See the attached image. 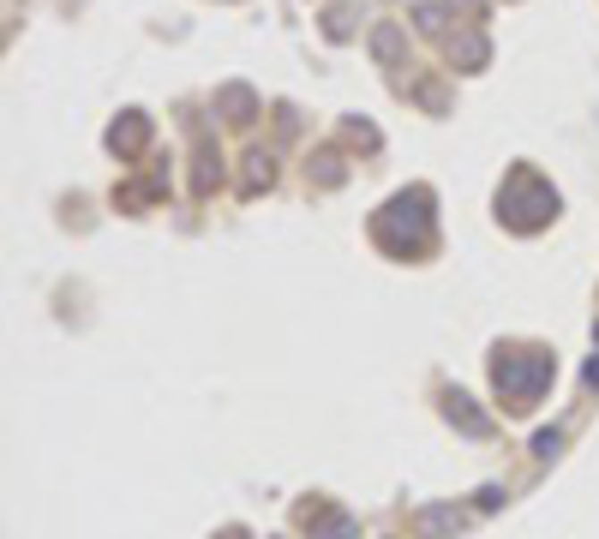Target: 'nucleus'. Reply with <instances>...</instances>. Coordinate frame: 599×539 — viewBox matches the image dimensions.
I'll list each match as a JSON object with an SVG mask.
<instances>
[{"label":"nucleus","instance_id":"nucleus-1","mask_svg":"<svg viewBox=\"0 0 599 539\" xmlns=\"http://www.w3.org/2000/svg\"><path fill=\"white\" fill-rule=\"evenodd\" d=\"M552 354L545 348H498V359H492V378H498V396L510 401V408H534L539 396H545V383H552Z\"/></svg>","mask_w":599,"mask_h":539},{"label":"nucleus","instance_id":"nucleus-2","mask_svg":"<svg viewBox=\"0 0 599 539\" xmlns=\"http://www.w3.org/2000/svg\"><path fill=\"white\" fill-rule=\"evenodd\" d=\"M552 210H558V192H552L534 168H516V174H510V186L498 192V216L510 222V228H539Z\"/></svg>","mask_w":599,"mask_h":539},{"label":"nucleus","instance_id":"nucleus-3","mask_svg":"<svg viewBox=\"0 0 599 539\" xmlns=\"http://www.w3.org/2000/svg\"><path fill=\"white\" fill-rule=\"evenodd\" d=\"M426 192H401V198H390L384 204V216H378V240H390L401 228V240H396V252H426L432 246V210H426Z\"/></svg>","mask_w":599,"mask_h":539},{"label":"nucleus","instance_id":"nucleus-4","mask_svg":"<svg viewBox=\"0 0 599 539\" xmlns=\"http://www.w3.org/2000/svg\"><path fill=\"white\" fill-rule=\"evenodd\" d=\"M306 534L312 539H354V521L342 510H306Z\"/></svg>","mask_w":599,"mask_h":539},{"label":"nucleus","instance_id":"nucleus-5","mask_svg":"<svg viewBox=\"0 0 599 539\" xmlns=\"http://www.w3.org/2000/svg\"><path fill=\"white\" fill-rule=\"evenodd\" d=\"M450 419H461V432L485 438V414H474V408H468V396H450Z\"/></svg>","mask_w":599,"mask_h":539},{"label":"nucleus","instance_id":"nucleus-6","mask_svg":"<svg viewBox=\"0 0 599 539\" xmlns=\"http://www.w3.org/2000/svg\"><path fill=\"white\" fill-rule=\"evenodd\" d=\"M450 527H461L456 510H426V516H419V534H450Z\"/></svg>","mask_w":599,"mask_h":539},{"label":"nucleus","instance_id":"nucleus-7","mask_svg":"<svg viewBox=\"0 0 599 539\" xmlns=\"http://www.w3.org/2000/svg\"><path fill=\"white\" fill-rule=\"evenodd\" d=\"M228 539H246V534H228Z\"/></svg>","mask_w":599,"mask_h":539}]
</instances>
